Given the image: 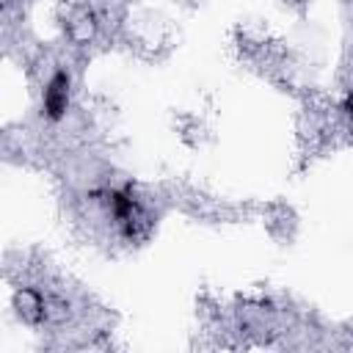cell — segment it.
<instances>
[{
	"label": "cell",
	"mask_w": 353,
	"mask_h": 353,
	"mask_svg": "<svg viewBox=\"0 0 353 353\" xmlns=\"http://www.w3.org/2000/svg\"><path fill=\"white\" fill-rule=\"evenodd\" d=\"M66 105H69V74L55 72L44 91V116L50 121H58L66 113Z\"/></svg>",
	"instance_id": "6da1fadb"
},
{
	"label": "cell",
	"mask_w": 353,
	"mask_h": 353,
	"mask_svg": "<svg viewBox=\"0 0 353 353\" xmlns=\"http://www.w3.org/2000/svg\"><path fill=\"white\" fill-rule=\"evenodd\" d=\"M110 207H113V215L121 218V221H130L132 210H135V201L127 196V193H110Z\"/></svg>",
	"instance_id": "7a4b0ae2"
},
{
	"label": "cell",
	"mask_w": 353,
	"mask_h": 353,
	"mask_svg": "<svg viewBox=\"0 0 353 353\" xmlns=\"http://www.w3.org/2000/svg\"><path fill=\"white\" fill-rule=\"evenodd\" d=\"M345 110H347V113H350V116H353V94H350V97H347V99H345Z\"/></svg>",
	"instance_id": "3957f363"
}]
</instances>
